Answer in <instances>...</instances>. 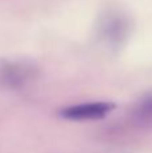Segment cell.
I'll list each match as a JSON object with an SVG mask.
<instances>
[{
  "mask_svg": "<svg viewBox=\"0 0 152 153\" xmlns=\"http://www.w3.org/2000/svg\"><path fill=\"white\" fill-rule=\"evenodd\" d=\"M31 66L20 63H10L3 67L0 74L3 76V81L5 83H8L10 86H20L31 76Z\"/></svg>",
  "mask_w": 152,
  "mask_h": 153,
  "instance_id": "2",
  "label": "cell"
},
{
  "mask_svg": "<svg viewBox=\"0 0 152 153\" xmlns=\"http://www.w3.org/2000/svg\"><path fill=\"white\" fill-rule=\"evenodd\" d=\"M112 19L113 20H110L109 23L105 24L104 32H105V36L108 39H110V42H118V40L123 39L124 34H125L127 26H125V22L121 20L117 16Z\"/></svg>",
  "mask_w": 152,
  "mask_h": 153,
  "instance_id": "3",
  "label": "cell"
},
{
  "mask_svg": "<svg viewBox=\"0 0 152 153\" xmlns=\"http://www.w3.org/2000/svg\"><path fill=\"white\" fill-rule=\"evenodd\" d=\"M115 109V103L112 102H88L78 103L61 111V116L67 120L74 121H86V120H98L104 118L107 114Z\"/></svg>",
  "mask_w": 152,
  "mask_h": 153,
  "instance_id": "1",
  "label": "cell"
},
{
  "mask_svg": "<svg viewBox=\"0 0 152 153\" xmlns=\"http://www.w3.org/2000/svg\"><path fill=\"white\" fill-rule=\"evenodd\" d=\"M136 116L140 120H144L147 122H152V95L147 97L144 101H142L139 103Z\"/></svg>",
  "mask_w": 152,
  "mask_h": 153,
  "instance_id": "4",
  "label": "cell"
}]
</instances>
